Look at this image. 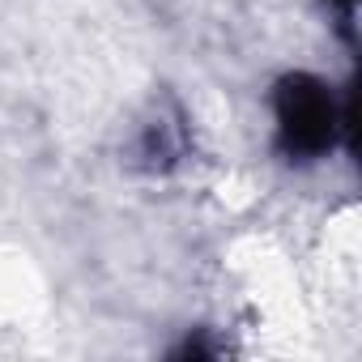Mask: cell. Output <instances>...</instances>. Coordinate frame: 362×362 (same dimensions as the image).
Here are the masks:
<instances>
[{"mask_svg":"<svg viewBox=\"0 0 362 362\" xmlns=\"http://www.w3.org/2000/svg\"><path fill=\"white\" fill-rule=\"evenodd\" d=\"M341 115L324 81L294 73L277 86V136L290 158H320L337 141Z\"/></svg>","mask_w":362,"mask_h":362,"instance_id":"cell-1","label":"cell"},{"mask_svg":"<svg viewBox=\"0 0 362 362\" xmlns=\"http://www.w3.org/2000/svg\"><path fill=\"white\" fill-rule=\"evenodd\" d=\"M341 5H345V9H354V0H341Z\"/></svg>","mask_w":362,"mask_h":362,"instance_id":"cell-2","label":"cell"}]
</instances>
